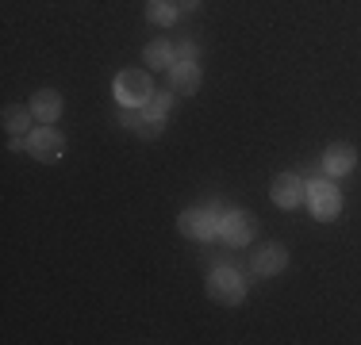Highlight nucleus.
I'll use <instances>...</instances> for the list:
<instances>
[{
  "mask_svg": "<svg viewBox=\"0 0 361 345\" xmlns=\"http://www.w3.org/2000/svg\"><path fill=\"white\" fill-rule=\"evenodd\" d=\"M31 111H35L42 123H54V119L62 115V96H58V92H35V104H31Z\"/></svg>",
  "mask_w": 361,
  "mask_h": 345,
  "instance_id": "nucleus-11",
  "label": "nucleus"
},
{
  "mask_svg": "<svg viewBox=\"0 0 361 345\" xmlns=\"http://www.w3.org/2000/svg\"><path fill=\"white\" fill-rule=\"evenodd\" d=\"M223 215H227V211H219L216 203H208V207H188V211L180 215V230H185L188 238H212V234L219 230Z\"/></svg>",
  "mask_w": 361,
  "mask_h": 345,
  "instance_id": "nucleus-1",
  "label": "nucleus"
},
{
  "mask_svg": "<svg viewBox=\"0 0 361 345\" xmlns=\"http://www.w3.org/2000/svg\"><path fill=\"white\" fill-rule=\"evenodd\" d=\"M173 54L180 58V62H192V58H196V46H192V42H177Z\"/></svg>",
  "mask_w": 361,
  "mask_h": 345,
  "instance_id": "nucleus-17",
  "label": "nucleus"
},
{
  "mask_svg": "<svg viewBox=\"0 0 361 345\" xmlns=\"http://www.w3.org/2000/svg\"><path fill=\"white\" fill-rule=\"evenodd\" d=\"M31 153H35L39 161H58L66 153V138L54 131V127H42V131H35L31 134Z\"/></svg>",
  "mask_w": 361,
  "mask_h": 345,
  "instance_id": "nucleus-5",
  "label": "nucleus"
},
{
  "mask_svg": "<svg viewBox=\"0 0 361 345\" xmlns=\"http://www.w3.org/2000/svg\"><path fill=\"white\" fill-rule=\"evenodd\" d=\"M196 4H200V0H180V8H185V12H192Z\"/></svg>",
  "mask_w": 361,
  "mask_h": 345,
  "instance_id": "nucleus-18",
  "label": "nucleus"
},
{
  "mask_svg": "<svg viewBox=\"0 0 361 345\" xmlns=\"http://www.w3.org/2000/svg\"><path fill=\"white\" fill-rule=\"evenodd\" d=\"M300 196H304V184H300V172H281L277 180H273V200L281 207H296Z\"/></svg>",
  "mask_w": 361,
  "mask_h": 345,
  "instance_id": "nucleus-7",
  "label": "nucleus"
},
{
  "mask_svg": "<svg viewBox=\"0 0 361 345\" xmlns=\"http://www.w3.org/2000/svg\"><path fill=\"white\" fill-rule=\"evenodd\" d=\"M116 96H119V104H150V96H154V84H150V77L146 73H139V69H127V73H119L116 77Z\"/></svg>",
  "mask_w": 361,
  "mask_h": 345,
  "instance_id": "nucleus-3",
  "label": "nucleus"
},
{
  "mask_svg": "<svg viewBox=\"0 0 361 345\" xmlns=\"http://www.w3.org/2000/svg\"><path fill=\"white\" fill-rule=\"evenodd\" d=\"M4 127H8L12 134L27 131V111H23L20 104H8V108H4Z\"/></svg>",
  "mask_w": 361,
  "mask_h": 345,
  "instance_id": "nucleus-14",
  "label": "nucleus"
},
{
  "mask_svg": "<svg viewBox=\"0 0 361 345\" xmlns=\"http://www.w3.org/2000/svg\"><path fill=\"white\" fill-rule=\"evenodd\" d=\"M285 265H288L285 246H265V249H257V253H254V272L257 276H277Z\"/></svg>",
  "mask_w": 361,
  "mask_h": 345,
  "instance_id": "nucleus-8",
  "label": "nucleus"
},
{
  "mask_svg": "<svg viewBox=\"0 0 361 345\" xmlns=\"http://www.w3.org/2000/svg\"><path fill=\"white\" fill-rule=\"evenodd\" d=\"M219 234L231 242V246H246L254 238V219L246 211H227L219 222Z\"/></svg>",
  "mask_w": 361,
  "mask_h": 345,
  "instance_id": "nucleus-6",
  "label": "nucleus"
},
{
  "mask_svg": "<svg viewBox=\"0 0 361 345\" xmlns=\"http://www.w3.org/2000/svg\"><path fill=\"white\" fill-rule=\"evenodd\" d=\"M169 104H173V96H169V92H154L150 104H146V111H150V115H166Z\"/></svg>",
  "mask_w": 361,
  "mask_h": 345,
  "instance_id": "nucleus-16",
  "label": "nucleus"
},
{
  "mask_svg": "<svg viewBox=\"0 0 361 345\" xmlns=\"http://www.w3.org/2000/svg\"><path fill=\"white\" fill-rule=\"evenodd\" d=\"M169 84H173V92H196L200 89V69L180 62V65L169 69Z\"/></svg>",
  "mask_w": 361,
  "mask_h": 345,
  "instance_id": "nucleus-10",
  "label": "nucleus"
},
{
  "mask_svg": "<svg viewBox=\"0 0 361 345\" xmlns=\"http://www.w3.org/2000/svg\"><path fill=\"white\" fill-rule=\"evenodd\" d=\"M323 165L331 177H342V172H350L357 165V153H354V146H346V142H334L331 150H326V158H323Z\"/></svg>",
  "mask_w": 361,
  "mask_h": 345,
  "instance_id": "nucleus-9",
  "label": "nucleus"
},
{
  "mask_svg": "<svg viewBox=\"0 0 361 345\" xmlns=\"http://www.w3.org/2000/svg\"><path fill=\"white\" fill-rule=\"evenodd\" d=\"M146 15H150L154 23H161V27H166V23L177 20V8L169 4V0H146Z\"/></svg>",
  "mask_w": 361,
  "mask_h": 345,
  "instance_id": "nucleus-13",
  "label": "nucleus"
},
{
  "mask_svg": "<svg viewBox=\"0 0 361 345\" xmlns=\"http://www.w3.org/2000/svg\"><path fill=\"white\" fill-rule=\"evenodd\" d=\"M208 291H212L216 303L235 307V303H243V296H246V280L235 269H216V272H212V280H208Z\"/></svg>",
  "mask_w": 361,
  "mask_h": 345,
  "instance_id": "nucleus-2",
  "label": "nucleus"
},
{
  "mask_svg": "<svg viewBox=\"0 0 361 345\" xmlns=\"http://www.w3.org/2000/svg\"><path fill=\"white\" fill-rule=\"evenodd\" d=\"M135 131H139L142 138H158V134H161V115H150V111H146V115L139 119V127H135Z\"/></svg>",
  "mask_w": 361,
  "mask_h": 345,
  "instance_id": "nucleus-15",
  "label": "nucleus"
},
{
  "mask_svg": "<svg viewBox=\"0 0 361 345\" xmlns=\"http://www.w3.org/2000/svg\"><path fill=\"white\" fill-rule=\"evenodd\" d=\"M173 46H169L166 39H158V42H150L146 46V62H150V69H169V62H173Z\"/></svg>",
  "mask_w": 361,
  "mask_h": 345,
  "instance_id": "nucleus-12",
  "label": "nucleus"
},
{
  "mask_svg": "<svg viewBox=\"0 0 361 345\" xmlns=\"http://www.w3.org/2000/svg\"><path fill=\"white\" fill-rule=\"evenodd\" d=\"M307 200H312V211H315V219H334L338 215V207H342V196H338V188L331 184V180H312V188H307Z\"/></svg>",
  "mask_w": 361,
  "mask_h": 345,
  "instance_id": "nucleus-4",
  "label": "nucleus"
}]
</instances>
